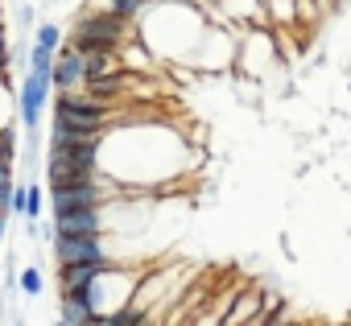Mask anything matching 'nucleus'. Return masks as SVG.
I'll list each match as a JSON object with an SVG mask.
<instances>
[{"label": "nucleus", "instance_id": "nucleus-1", "mask_svg": "<svg viewBox=\"0 0 351 326\" xmlns=\"http://www.w3.org/2000/svg\"><path fill=\"white\" fill-rule=\"evenodd\" d=\"M116 195H120V182L99 170L87 182H54L46 203H50V215H62V211H75V207H99V203L108 207Z\"/></svg>", "mask_w": 351, "mask_h": 326}, {"label": "nucleus", "instance_id": "nucleus-2", "mask_svg": "<svg viewBox=\"0 0 351 326\" xmlns=\"http://www.w3.org/2000/svg\"><path fill=\"white\" fill-rule=\"evenodd\" d=\"M128 21H120L112 9L108 13H83L79 17V25H75V38H71V46L79 50V54H87V50H120V42H124V29Z\"/></svg>", "mask_w": 351, "mask_h": 326}, {"label": "nucleus", "instance_id": "nucleus-3", "mask_svg": "<svg viewBox=\"0 0 351 326\" xmlns=\"http://www.w3.org/2000/svg\"><path fill=\"white\" fill-rule=\"evenodd\" d=\"M112 223V215L99 207H75V211H62L54 215V236H104Z\"/></svg>", "mask_w": 351, "mask_h": 326}, {"label": "nucleus", "instance_id": "nucleus-4", "mask_svg": "<svg viewBox=\"0 0 351 326\" xmlns=\"http://www.w3.org/2000/svg\"><path fill=\"white\" fill-rule=\"evenodd\" d=\"M54 256L58 264H83V260H108L112 248L104 236H54Z\"/></svg>", "mask_w": 351, "mask_h": 326}, {"label": "nucleus", "instance_id": "nucleus-5", "mask_svg": "<svg viewBox=\"0 0 351 326\" xmlns=\"http://www.w3.org/2000/svg\"><path fill=\"white\" fill-rule=\"evenodd\" d=\"M46 95H50V75L29 71L25 83H21V124H25L29 136H38V120L46 112Z\"/></svg>", "mask_w": 351, "mask_h": 326}, {"label": "nucleus", "instance_id": "nucleus-6", "mask_svg": "<svg viewBox=\"0 0 351 326\" xmlns=\"http://www.w3.org/2000/svg\"><path fill=\"white\" fill-rule=\"evenodd\" d=\"M50 87H54V91H75V87H83V54H79L75 46H71L66 54H54Z\"/></svg>", "mask_w": 351, "mask_h": 326}, {"label": "nucleus", "instance_id": "nucleus-7", "mask_svg": "<svg viewBox=\"0 0 351 326\" xmlns=\"http://www.w3.org/2000/svg\"><path fill=\"white\" fill-rule=\"evenodd\" d=\"M116 264H120L116 256H108V260H83V264H58V285H62V289L91 285L99 273H108V268H116Z\"/></svg>", "mask_w": 351, "mask_h": 326}, {"label": "nucleus", "instance_id": "nucleus-8", "mask_svg": "<svg viewBox=\"0 0 351 326\" xmlns=\"http://www.w3.org/2000/svg\"><path fill=\"white\" fill-rule=\"evenodd\" d=\"M116 71H124L120 50H87V54H83V83H87V79L116 75Z\"/></svg>", "mask_w": 351, "mask_h": 326}, {"label": "nucleus", "instance_id": "nucleus-9", "mask_svg": "<svg viewBox=\"0 0 351 326\" xmlns=\"http://www.w3.org/2000/svg\"><path fill=\"white\" fill-rule=\"evenodd\" d=\"M256 310H261V293H256V289H248L244 297H236V310H232V314H223L219 322H228V326H236V322H252V318H256Z\"/></svg>", "mask_w": 351, "mask_h": 326}, {"label": "nucleus", "instance_id": "nucleus-10", "mask_svg": "<svg viewBox=\"0 0 351 326\" xmlns=\"http://www.w3.org/2000/svg\"><path fill=\"white\" fill-rule=\"evenodd\" d=\"M66 326H91L95 322V310H87L83 301H71V297H62V314H58Z\"/></svg>", "mask_w": 351, "mask_h": 326}, {"label": "nucleus", "instance_id": "nucleus-11", "mask_svg": "<svg viewBox=\"0 0 351 326\" xmlns=\"http://www.w3.org/2000/svg\"><path fill=\"white\" fill-rule=\"evenodd\" d=\"M42 211H46V190L38 186V182H25V219H42Z\"/></svg>", "mask_w": 351, "mask_h": 326}, {"label": "nucleus", "instance_id": "nucleus-12", "mask_svg": "<svg viewBox=\"0 0 351 326\" xmlns=\"http://www.w3.org/2000/svg\"><path fill=\"white\" fill-rule=\"evenodd\" d=\"M17 289H21L25 297H38V293L46 289V277H42V268L34 264V268H25V273H17Z\"/></svg>", "mask_w": 351, "mask_h": 326}, {"label": "nucleus", "instance_id": "nucleus-13", "mask_svg": "<svg viewBox=\"0 0 351 326\" xmlns=\"http://www.w3.org/2000/svg\"><path fill=\"white\" fill-rule=\"evenodd\" d=\"M145 5H149V0H112V13L120 17V21H128V25H136V17L145 13Z\"/></svg>", "mask_w": 351, "mask_h": 326}, {"label": "nucleus", "instance_id": "nucleus-14", "mask_svg": "<svg viewBox=\"0 0 351 326\" xmlns=\"http://www.w3.org/2000/svg\"><path fill=\"white\" fill-rule=\"evenodd\" d=\"M265 9H269V21H277V25H293L298 0H265Z\"/></svg>", "mask_w": 351, "mask_h": 326}, {"label": "nucleus", "instance_id": "nucleus-15", "mask_svg": "<svg viewBox=\"0 0 351 326\" xmlns=\"http://www.w3.org/2000/svg\"><path fill=\"white\" fill-rule=\"evenodd\" d=\"M34 46H42V50H50V54H58V46H62V29L58 25H38V42Z\"/></svg>", "mask_w": 351, "mask_h": 326}, {"label": "nucleus", "instance_id": "nucleus-16", "mask_svg": "<svg viewBox=\"0 0 351 326\" xmlns=\"http://www.w3.org/2000/svg\"><path fill=\"white\" fill-rule=\"evenodd\" d=\"M9 190H13V166L0 161V211L9 215Z\"/></svg>", "mask_w": 351, "mask_h": 326}, {"label": "nucleus", "instance_id": "nucleus-17", "mask_svg": "<svg viewBox=\"0 0 351 326\" xmlns=\"http://www.w3.org/2000/svg\"><path fill=\"white\" fill-rule=\"evenodd\" d=\"M21 211H25V182L9 190V215H21Z\"/></svg>", "mask_w": 351, "mask_h": 326}, {"label": "nucleus", "instance_id": "nucleus-18", "mask_svg": "<svg viewBox=\"0 0 351 326\" xmlns=\"http://www.w3.org/2000/svg\"><path fill=\"white\" fill-rule=\"evenodd\" d=\"M5 231H9V215L0 211V244H5Z\"/></svg>", "mask_w": 351, "mask_h": 326}, {"label": "nucleus", "instance_id": "nucleus-19", "mask_svg": "<svg viewBox=\"0 0 351 326\" xmlns=\"http://www.w3.org/2000/svg\"><path fill=\"white\" fill-rule=\"evenodd\" d=\"M0 5H5V0H0Z\"/></svg>", "mask_w": 351, "mask_h": 326}]
</instances>
